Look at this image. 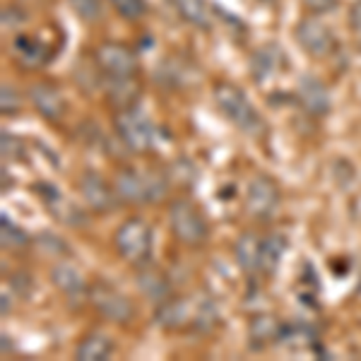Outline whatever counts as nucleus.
Segmentation results:
<instances>
[{"label": "nucleus", "instance_id": "23", "mask_svg": "<svg viewBox=\"0 0 361 361\" xmlns=\"http://www.w3.org/2000/svg\"><path fill=\"white\" fill-rule=\"evenodd\" d=\"M176 13L183 17L188 25L207 29L209 27V13H207V5L205 0H171Z\"/></svg>", "mask_w": 361, "mask_h": 361}, {"label": "nucleus", "instance_id": "24", "mask_svg": "<svg viewBox=\"0 0 361 361\" xmlns=\"http://www.w3.org/2000/svg\"><path fill=\"white\" fill-rule=\"evenodd\" d=\"M279 328H282V323H279L277 318L272 316H258L250 320V328H248V337L253 340L255 347H263L265 342H277V335H279Z\"/></svg>", "mask_w": 361, "mask_h": 361}, {"label": "nucleus", "instance_id": "17", "mask_svg": "<svg viewBox=\"0 0 361 361\" xmlns=\"http://www.w3.org/2000/svg\"><path fill=\"white\" fill-rule=\"evenodd\" d=\"M260 243H263V238L258 234L246 231V234L238 236V241L234 246L236 263L243 272H248V275H253V272L260 270Z\"/></svg>", "mask_w": 361, "mask_h": 361}, {"label": "nucleus", "instance_id": "16", "mask_svg": "<svg viewBox=\"0 0 361 361\" xmlns=\"http://www.w3.org/2000/svg\"><path fill=\"white\" fill-rule=\"evenodd\" d=\"M137 289L142 296H147L154 304H161V301L171 299V282L161 270L157 267H142L137 272Z\"/></svg>", "mask_w": 361, "mask_h": 361}, {"label": "nucleus", "instance_id": "7", "mask_svg": "<svg viewBox=\"0 0 361 361\" xmlns=\"http://www.w3.org/2000/svg\"><path fill=\"white\" fill-rule=\"evenodd\" d=\"M97 66L106 78H137V56L126 44L106 42L97 49Z\"/></svg>", "mask_w": 361, "mask_h": 361}, {"label": "nucleus", "instance_id": "21", "mask_svg": "<svg viewBox=\"0 0 361 361\" xmlns=\"http://www.w3.org/2000/svg\"><path fill=\"white\" fill-rule=\"evenodd\" d=\"M279 66V54H277V46L267 44L263 49H258L253 56H250V75L258 85L267 82L272 75L277 73Z\"/></svg>", "mask_w": 361, "mask_h": 361}, {"label": "nucleus", "instance_id": "28", "mask_svg": "<svg viewBox=\"0 0 361 361\" xmlns=\"http://www.w3.org/2000/svg\"><path fill=\"white\" fill-rule=\"evenodd\" d=\"M37 246L39 250H44L46 255H63L68 253V243L63 238H58L56 234H39L37 236Z\"/></svg>", "mask_w": 361, "mask_h": 361}, {"label": "nucleus", "instance_id": "19", "mask_svg": "<svg viewBox=\"0 0 361 361\" xmlns=\"http://www.w3.org/2000/svg\"><path fill=\"white\" fill-rule=\"evenodd\" d=\"M109 102L114 104L118 111L133 109V104L140 97V85L135 78H109Z\"/></svg>", "mask_w": 361, "mask_h": 361}, {"label": "nucleus", "instance_id": "26", "mask_svg": "<svg viewBox=\"0 0 361 361\" xmlns=\"http://www.w3.org/2000/svg\"><path fill=\"white\" fill-rule=\"evenodd\" d=\"M313 340V333L306 328V325H296V323H287L279 328V335H277V342L284 347H306L311 345Z\"/></svg>", "mask_w": 361, "mask_h": 361}, {"label": "nucleus", "instance_id": "27", "mask_svg": "<svg viewBox=\"0 0 361 361\" xmlns=\"http://www.w3.org/2000/svg\"><path fill=\"white\" fill-rule=\"evenodd\" d=\"M75 15L85 22H97L102 20V0H70Z\"/></svg>", "mask_w": 361, "mask_h": 361}, {"label": "nucleus", "instance_id": "15", "mask_svg": "<svg viewBox=\"0 0 361 361\" xmlns=\"http://www.w3.org/2000/svg\"><path fill=\"white\" fill-rule=\"evenodd\" d=\"M29 97H32V104L39 111V116L46 121H51V123L61 121L63 114H66V99L61 97V92H58L56 87L39 82L29 90Z\"/></svg>", "mask_w": 361, "mask_h": 361}, {"label": "nucleus", "instance_id": "31", "mask_svg": "<svg viewBox=\"0 0 361 361\" xmlns=\"http://www.w3.org/2000/svg\"><path fill=\"white\" fill-rule=\"evenodd\" d=\"M22 152H25V149H22V142L20 140H17L15 135H8V133H3V157L5 159H17V157H22Z\"/></svg>", "mask_w": 361, "mask_h": 361}, {"label": "nucleus", "instance_id": "30", "mask_svg": "<svg viewBox=\"0 0 361 361\" xmlns=\"http://www.w3.org/2000/svg\"><path fill=\"white\" fill-rule=\"evenodd\" d=\"M22 106L20 102V94H17V90L13 85H3V90H0V111L5 116L8 114H17Z\"/></svg>", "mask_w": 361, "mask_h": 361}, {"label": "nucleus", "instance_id": "9", "mask_svg": "<svg viewBox=\"0 0 361 361\" xmlns=\"http://www.w3.org/2000/svg\"><path fill=\"white\" fill-rule=\"evenodd\" d=\"M279 205V190L277 183L270 176L260 173L253 176L246 190V209L253 214L255 219H267L275 214V209Z\"/></svg>", "mask_w": 361, "mask_h": 361}, {"label": "nucleus", "instance_id": "2", "mask_svg": "<svg viewBox=\"0 0 361 361\" xmlns=\"http://www.w3.org/2000/svg\"><path fill=\"white\" fill-rule=\"evenodd\" d=\"M116 195L121 202H157L166 195V180L159 173H137L133 169H123L114 180Z\"/></svg>", "mask_w": 361, "mask_h": 361}, {"label": "nucleus", "instance_id": "12", "mask_svg": "<svg viewBox=\"0 0 361 361\" xmlns=\"http://www.w3.org/2000/svg\"><path fill=\"white\" fill-rule=\"evenodd\" d=\"M154 320L164 330H180L195 320V304L190 299H166L157 308Z\"/></svg>", "mask_w": 361, "mask_h": 361}, {"label": "nucleus", "instance_id": "33", "mask_svg": "<svg viewBox=\"0 0 361 361\" xmlns=\"http://www.w3.org/2000/svg\"><path fill=\"white\" fill-rule=\"evenodd\" d=\"M349 27L354 32H361V0H354L352 8H349Z\"/></svg>", "mask_w": 361, "mask_h": 361}, {"label": "nucleus", "instance_id": "35", "mask_svg": "<svg viewBox=\"0 0 361 361\" xmlns=\"http://www.w3.org/2000/svg\"><path fill=\"white\" fill-rule=\"evenodd\" d=\"M8 311H10V304H8V294L3 292V316H8Z\"/></svg>", "mask_w": 361, "mask_h": 361}, {"label": "nucleus", "instance_id": "3", "mask_svg": "<svg viewBox=\"0 0 361 361\" xmlns=\"http://www.w3.org/2000/svg\"><path fill=\"white\" fill-rule=\"evenodd\" d=\"M114 243L123 260L133 265H145L149 260V253H152V229L140 217L126 219L116 231Z\"/></svg>", "mask_w": 361, "mask_h": 361}, {"label": "nucleus", "instance_id": "4", "mask_svg": "<svg viewBox=\"0 0 361 361\" xmlns=\"http://www.w3.org/2000/svg\"><path fill=\"white\" fill-rule=\"evenodd\" d=\"M169 222H171V231L176 234L178 241L188 243V246H197L205 241L207 236V222L200 214L193 202L176 200L169 207Z\"/></svg>", "mask_w": 361, "mask_h": 361}, {"label": "nucleus", "instance_id": "22", "mask_svg": "<svg viewBox=\"0 0 361 361\" xmlns=\"http://www.w3.org/2000/svg\"><path fill=\"white\" fill-rule=\"evenodd\" d=\"M284 248H287V241L279 234H267L260 243V272L265 275H275L279 263L284 258Z\"/></svg>", "mask_w": 361, "mask_h": 361}, {"label": "nucleus", "instance_id": "25", "mask_svg": "<svg viewBox=\"0 0 361 361\" xmlns=\"http://www.w3.org/2000/svg\"><path fill=\"white\" fill-rule=\"evenodd\" d=\"M0 241H3V248H10V250H20L29 246V236L13 222V219H8V214L0 217Z\"/></svg>", "mask_w": 361, "mask_h": 361}, {"label": "nucleus", "instance_id": "6", "mask_svg": "<svg viewBox=\"0 0 361 361\" xmlns=\"http://www.w3.org/2000/svg\"><path fill=\"white\" fill-rule=\"evenodd\" d=\"M116 133H118V137L123 140V145L130 152H147V149H152V126L135 109H123V111L116 114Z\"/></svg>", "mask_w": 361, "mask_h": 361}, {"label": "nucleus", "instance_id": "29", "mask_svg": "<svg viewBox=\"0 0 361 361\" xmlns=\"http://www.w3.org/2000/svg\"><path fill=\"white\" fill-rule=\"evenodd\" d=\"M111 5L126 20H140L145 15V0H111Z\"/></svg>", "mask_w": 361, "mask_h": 361}, {"label": "nucleus", "instance_id": "8", "mask_svg": "<svg viewBox=\"0 0 361 361\" xmlns=\"http://www.w3.org/2000/svg\"><path fill=\"white\" fill-rule=\"evenodd\" d=\"M80 193H82L87 207L97 214H109L118 205L116 188L97 171H85L80 176Z\"/></svg>", "mask_w": 361, "mask_h": 361}, {"label": "nucleus", "instance_id": "5", "mask_svg": "<svg viewBox=\"0 0 361 361\" xmlns=\"http://www.w3.org/2000/svg\"><path fill=\"white\" fill-rule=\"evenodd\" d=\"M90 304L97 308L99 316H104L111 323H130L135 318V306L126 294H121L118 289L111 284L97 282L90 287Z\"/></svg>", "mask_w": 361, "mask_h": 361}, {"label": "nucleus", "instance_id": "18", "mask_svg": "<svg viewBox=\"0 0 361 361\" xmlns=\"http://www.w3.org/2000/svg\"><path fill=\"white\" fill-rule=\"evenodd\" d=\"M13 56L22 68H39L46 61V46L29 34H20L13 39Z\"/></svg>", "mask_w": 361, "mask_h": 361}, {"label": "nucleus", "instance_id": "10", "mask_svg": "<svg viewBox=\"0 0 361 361\" xmlns=\"http://www.w3.org/2000/svg\"><path fill=\"white\" fill-rule=\"evenodd\" d=\"M296 42L301 44V49L313 58H325L333 54L335 39L330 34V29L318 20V17H304L296 25Z\"/></svg>", "mask_w": 361, "mask_h": 361}, {"label": "nucleus", "instance_id": "14", "mask_svg": "<svg viewBox=\"0 0 361 361\" xmlns=\"http://www.w3.org/2000/svg\"><path fill=\"white\" fill-rule=\"evenodd\" d=\"M51 282H54V287L58 289V292H61L63 296H68V299H73V301H80L82 296L90 294L82 272H80L73 263H68V260L56 263L54 267H51Z\"/></svg>", "mask_w": 361, "mask_h": 361}, {"label": "nucleus", "instance_id": "20", "mask_svg": "<svg viewBox=\"0 0 361 361\" xmlns=\"http://www.w3.org/2000/svg\"><path fill=\"white\" fill-rule=\"evenodd\" d=\"M114 354V340L106 333H90L78 345L75 357L80 361H104Z\"/></svg>", "mask_w": 361, "mask_h": 361}, {"label": "nucleus", "instance_id": "1", "mask_svg": "<svg viewBox=\"0 0 361 361\" xmlns=\"http://www.w3.org/2000/svg\"><path fill=\"white\" fill-rule=\"evenodd\" d=\"M214 102H217L219 111L234 123L238 130H243L246 135L258 137L263 133V118L258 116V111L253 109V104L248 102V97L238 90L236 85L229 82H219L214 87Z\"/></svg>", "mask_w": 361, "mask_h": 361}, {"label": "nucleus", "instance_id": "11", "mask_svg": "<svg viewBox=\"0 0 361 361\" xmlns=\"http://www.w3.org/2000/svg\"><path fill=\"white\" fill-rule=\"evenodd\" d=\"M34 193L44 200L46 209L66 226H82L85 224V212L75 202H70L54 183H34Z\"/></svg>", "mask_w": 361, "mask_h": 361}, {"label": "nucleus", "instance_id": "13", "mask_svg": "<svg viewBox=\"0 0 361 361\" xmlns=\"http://www.w3.org/2000/svg\"><path fill=\"white\" fill-rule=\"evenodd\" d=\"M296 99L304 106V111L311 116H325L330 111L328 90H325V85L318 78H311V75H304L299 80V85H296Z\"/></svg>", "mask_w": 361, "mask_h": 361}, {"label": "nucleus", "instance_id": "34", "mask_svg": "<svg viewBox=\"0 0 361 361\" xmlns=\"http://www.w3.org/2000/svg\"><path fill=\"white\" fill-rule=\"evenodd\" d=\"M17 13V10H10V8H5L3 10V27L5 29H15L17 25H20V22H22V15H15Z\"/></svg>", "mask_w": 361, "mask_h": 361}, {"label": "nucleus", "instance_id": "32", "mask_svg": "<svg viewBox=\"0 0 361 361\" xmlns=\"http://www.w3.org/2000/svg\"><path fill=\"white\" fill-rule=\"evenodd\" d=\"M304 5L311 13H330V10L337 5V0H304Z\"/></svg>", "mask_w": 361, "mask_h": 361}]
</instances>
